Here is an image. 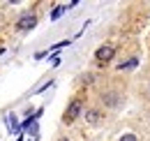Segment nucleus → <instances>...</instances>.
Wrapping results in <instances>:
<instances>
[{
	"label": "nucleus",
	"instance_id": "nucleus-1",
	"mask_svg": "<svg viewBox=\"0 0 150 141\" xmlns=\"http://www.w3.org/2000/svg\"><path fill=\"white\" fill-rule=\"evenodd\" d=\"M81 109H83V100H81V97L72 100V102H69V106H67V111H65V116H62V120H65L67 125L74 123L76 118H79V113H81Z\"/></svg>",
	"mask_w": 150,
	"mask_h": 141
},
{
	"label": "nucleus",
	"instance_id": "nucleus-8",
	"mask_svg": "<svg viewBox=\"0 0 150 141\" xmlns=\"http://www.w3.org/2000/svg\"><path fill=\"white\" fill-rule=\"evenodd\" d=\"M60 141H67V139H60Z\"/></svg>",
	"mask_w": 150,
	"mask_h": 141
},
{
	"label": "nucleus",
	"instance_id": "nucleus-7",
	"mask_svg": "<svg viewBox=\"0 0 150 141\" xmlns=\"http://www.w3.org/2000/svg\"><path fill=\"white\" fill-rule=\"evenodd\" d=\"M62 12H65V7H56V9H53V14H51V19H60Z\"/></svg>",
	"mask_w": 150,
	"mask_h": 141
},
{
	"label": "nucleus",
	"instance_id": "nucleus-4",
	"mask_svg": "<svg viewBox=\"0 0 150 141\" xmlns=\"http://www.w3.org/2000/svg\"><path fill=\"white\" fill-rule=\"evenodd\" d=\"M102 118H104V113H102L99 109H88V111H86V120H88L90 125L102 123Z\"/></svg>",
	"mask_w": 150,
	"mask_h": 141
},
{
	"label": "nucleus",
	"instance_id": "nucleus-2",
	"mask_svg": "<svg viewBox=\"0 0 150 141\" xmlns=\"http://www.w3.org/2000/svg\"><path fill=\"white\" fill-rule=\"evenodd\" d=\"M37 26V14H33V12H28V14H23V16L16 21V30L19 33H25V30H33Z\"/></svg>",
	"mask_w": 150,
	"mask_h": 141
},
{
	"label": "nucleus",
	"instance_id": "nucleus-3",
	"mask_svg": "<svg viewBox=\"0 0 150 141\" xmlns=\"http://www.w3.org/2000/svg\"><path fill=\"white\" fill-rule=\"evenodd\" d=\"M113 56H115V49H113L111 44H104V46H99L97 53H95V58H97V63L99 65H106V63H111Z\"/></svg>",
	"mask_w": 150,
	"mask_h": 141
},
{
	"label": "nucleus",
	"instance_id": "nucleus-5",
	"mask_svg": "<svg viewBox=\"0 0 150 141\" xmlns=\"http://www.w3.org/2000/svg\"><path fill=\"white\" fill-rule=\"evenodd\" d=\"M102 102H104V106H109V109H113V106L118 104V95L115 93H102Z\"/></svg>",
	"mask_w": 150,
	"mask_h": 141
},
{
	"label": "nucleus",
	"instance_id": "nucleus-6",
	"mask_svg": "<svg viewBox=\"0 0 150 141\" xmlns=\"http://www.w3.org/2000/svg\"><path fill=\"white\" fill-rule=\"evenodd\" d=\"M118 141H139V137L136 134H125V137H120Z\"/></svg>",
	"mask_w": 150,
	"mask_h": 141
}]
</instances>
